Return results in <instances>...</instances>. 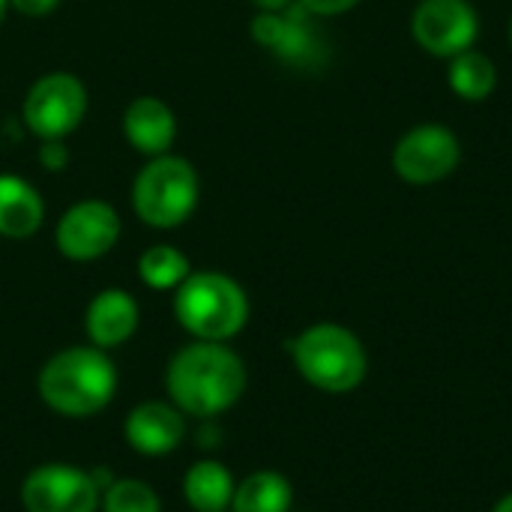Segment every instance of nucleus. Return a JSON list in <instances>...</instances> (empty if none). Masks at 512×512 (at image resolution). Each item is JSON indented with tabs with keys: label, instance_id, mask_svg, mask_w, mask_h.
Returning a JSON list of instances; mask_svg holds the SVG:
<instances>
[{
	"label": "nucleus",
	"instance_id": "f257e3e1",
	"mask_svg": "<svg viewBox=\"0 0 512 512\" xmlns=\"http://www.w3.org/2000/svg\"><path fill=\"white\" fill-rule=\"evenodd\" d=\"M246 363L228 342L183 345L165 366V393L186 417L216 420L246 393Z\"/></svg>",
	"mask_w": 512,
	"mask_h": 512
},
{
	"label": "nucleus",
	"instance_id": "f03ea898",
	"mask_svg": "<svg viewBox=\"0 0 512 512\" xmlns=\"http://www.w3.org/2000/svg\"><path fill=\"white\" fill-rule=\"evenodd\" d=\"M42 405L69 420H87L105 411L117 393V366L96 345H72L45 360L36 378Z\"/></svg>",
	"mask_w": 512,
	"mask_h": 512
},
{
	"label": "nucleus",
	"instance_id": "7ed1b4c3",
	"mask_svg": "<svg viewBox=\"0 0 512 512\" xmlns=\"http://www.w3.org/2000/svg\"><path fill=\"white\" fill-rule=\"evenodd\" d=\"M285 348L297 375L327 396H348L369 375V351L363 339L336 321L309 324Z\"/></svg>",
	"mask_w": 512,
	"mask_h": 512
},
{
	"label": "nucleus",
	"instance_id": "20e7f679",
	"mask_svg": "<svg viewBox=\"0 0 512 512\" xmlns=\"http://www.w3.org/2000/svg\"><path fill=\"white\" fill-rule=\"evenodd\" d=\"M174 318L198 342H231L249 321V297L228 273L198 270L174 291Z\"/></svg>",
	"mask_w": 512,
	"mask_h": 512
},
{
	"label": "nucleus",
	"instance_id": "39448f33",
	"mask_svg": "<svg viewBox=\"0 0 512 512\" xmlns=\"http://www.w3.org/2000/svg\"><path fill=\"white\" fill-rule=\"evenodd\" d=\"M198 174L183 156H153L150 165L141 168L132 186L135 216L159 231L183 225L198 207Z\"/></svg>",
	"mask_w": 512,
	"mask_h": 512
},
{
	"label": "nucleus",
	"instance_id": "423d86ee",
	"mask_svg": "<svg viewBox=\"0 0 512 512\" xmlns=\"http://www.w3.org/2000/svg\"><path fill=\"white\" fill-rule=\"evenodd\" d=\"M390 165L408 186H435L462 165V141L444 123H417L393 144Z\"/></svg>",
	"mask_w": 512,
	"mask_h": 512
},
{
	"label": "nucleus",
	"instance_id": "0eeeda50",
	"mask_svg": "<svg viewBox=\"0 0 512 512\" xmlns=\"http://www.w3.org/2000/svg\"><path fill=\"white\" fill-rule=\"evenodd\" d=\"M408 27L420 51L438 60H450L477 45L480 12L471 0H420Z\"/></svg>",
	"mask_w": 512,
	"mask_h": 512
},
{
	"label": "nucleus",
	"instance_id": "6e6552de",
	"mask_svg": "<svg viewBox=\"0 0 512 512\" xmlns=\"http://www.w3.org/2000/svg\"><path fill=\"white\" fill-rule=\"evenodd\" d=\"M87 114V90L69 72L42 75L24 96V123L39 141L66 138Z\"/></svg>",
	"mask_w": 512,
	"mask_h": 512
},
{
	"label": "nucleus",
	"instance_id": "1a4fd4ad",
	"mask_svg": "<svg viewBox=\"0 0 512 512\" xmlns=\"http://www.w3.org/2000/svg\"><path fill=\"white\" fill-rule=\"evenodd\" d=\"M18 495L24 512H96L102 498L90 471L69 462L36 465L21 480Z\"/></svg>",
	"mask_w": 512,
	"mask_h": 512
},
{
	"label": "nucleus",
	"instance_id": "9d476101",
	"mask_svg": "<svg viewBox=\"0 0 512 512\" xmlns=\"http://www.w3.org/2000/svg\"><path fill=\"white\" fill-rule=\"evenodd\" d=\"M252 39L300 69H315L327 57V42L315 27V15L297 0L282 12H258L252 18Z\"/></svg>",
	"mask_w": 512,
	"mask_h": 512
},
{
	"label": "nucleus",
	"instance_id": "9b49d317",
	"mask_svg": "<svg viewBox=\"0 0 512 512\" xmlns=\"http://www.w3.org/2000/svg\"><path fill=\"white\" fill-rule=\"evenodd\" d=\"M54 240L63 258L96 261L120 240V216L108 201H78L60 216Z\"/></svg>",
	"mask_w": 512,
	"mask_h": 512
},
{
	"label": "nucleus",
	"instance_id": "f8f14e48",
	"mask_svg": "<svg viewBox=\"0 0 512 512\" xmlns=\"http://www.w3.org/2000/svg\"><path fill=\"white\" fill-rule=\"evenodd\" d=\"M186 435H189L186 414L165 399L138 402L123 420V438L129 450L147 459L174 453L186 441Z\"/></svg>",
	"mask_w": 512,
	"mask_h": 512
},
{
	"label": "nucleus",
	"instance_id": "ddd939ff",
	"mask_svg": "<svg viewBox=\"0 0 512 512\" xmlns=\"http://www.w3.org/2000/svg\"><path fill=\"white\" fill-rule=\"evenodd\" d=\"M138 321H141V312H138L135 297L120 288H105L90 300L84 312V333L90 345L111 351L135 336Z\"/></svg>",
	"mask_w": 512,
	"mask_h": 512
},
{
	"label": "nucleus",
	"instance_id": "4468645a",
	"mask_svg": "<svg viewBox=\"0 0 512 512\" xmlns=\"http://www.w3.org/2000/svg\"><path fill=\"white\" fill-rule=\"evenodd\" d=\"M123 132H126V141L138 153L162 156L174 144L177 120H174V111L162 99L138 96L135 102H129V108L123 114Z\"/></svg>",
	"mask_w": 512,
	"mask_h": 512
},
{
	"label": "nucleus",
	"instance_id": "2eb2a0df",
	"mask_svg": "<svg viewBox=\"0 0 512 512\" xmlns=\"http://www.w3.org/2000/svg\"><path fill=\"white\" fill-rule=\"evenodd\" d=\"M45 204L39 192L15 174H0V237L27 240L39 231Z\"/></svg>",
	"mask_w": 512,
	"mask_h": 512
},
{
	"label": "nucleus",
	"instance_id": "dca6fc26",
	"mask_svg": "<svg viewBox=\"0 0 512 512\" xmlns=\"http://www.w3.org/2000/svg\"><path fill=\"white\" fill-rule=\"evenodd\" d=\"M234 489V474L216 459H201L183 474V501L195 512H228Z\"/></svg>",
	"mask_w": 512,
	"mask_h": 512
},
{
	"label": "nucleus",
	"instance_id": "f3484780",
	"mask_svg": "<svg viewBox=\"0 0 512 512\" xmlns=\"http://www.w3.org/2000/svg\"><path fill=\"white\" fill-rule=\"evenodd\" d=\"M291 507H294L291 480L279 471L261 468L237 483L228 512H288Z\"/></svg>",
	"mask_w": 512,
	"mask_h": 512
},
{
	"label": "nucleus",
	"instance_id": "a211bd4d",
	"mask_svg": "<svg viewBox=\"0 0 512 512\" xmlns=\"http://www.w3.org/2000/svg\"><path fill=\"white\" fill-rule=\"evenodd\" d=\"M447 63H450L447 84H450V90L462 102H486L495 93V87H498V66L477 45L462 51V54H456V57H450Z\"/></svg>",
	"mask_w": 512,
	"mask_h": 512
},
{
	"label": "nucleus",
	"instance_id": "6ab92c4d",
	"mask_svg": "<svg viewBox=\"0 0 512 512\" xmlns=\"http://www.w3.org/2000/svg\"><path fill=\"white\" fill-rule=\"evenodd\" d=\"M189 273H192L189 258L177 246H168V243L150 246L138 258V279L153 291H177Z\"/></svg>",
	"mask_w": 512,
	"mask_h": 512
},
{
	"label": "nucleus",
	"instance_id": "aec40b11",
	"mask_svg": "<svg viewBox=\"0 0 512 512\" xmlns=\"http://www.w3.org/2000/svg\"><path fill=\"white\" fill-rule=\"evenodd\" d=\"M102 512H162L156 489L144 480L117 477L99 498Z\"/></svg>",
	"mask_w": 512,
	"mask_h": 512
},
{
	"label": "nucleus",
	"instance_id": "412c9836",
	"mask_svg": "<svg viewBox=\"0 0 512 512\" xmlns=\"http://www.w3.org/2000/svg\"><path fill=\"white\" fill-rule=\"evenodd\" d=\"M306 12H312L315 18H336L345 15L351 9H357L363 0H297Z\"/></svg>",
	"mask_w": 512,
	"mask_h": 512
},
{
	"label": "nucleus",
	"instance_id": "4be33fe9",
	"mask_svg": "<svg viewBox=\"0 0 512 512\" xmlns=\"http://www.w3.org/2000/svg\"><path fill=\"white\" fill-rule=\"evenodd\" d=\"M39 162H42V168H48V171H63L66 162H69V150H66L63 138L42 141V144H39Z\"/></svg>",
	"mask_w": 512,
	"mask_h": 512
},
{
	"label": "nucleus",
	"instance_id": "5701e85b",
	"mask_svg": "<svg viewBox=\"0 0 512 512\" xmlns=\"http://www.w3.org/2000/svg\"><path fill=\"white\" fill-rule=\"evenodd\" d=\"M21 15H30V18H39V15H48L60 0H9Z\"/></svg>",
	"mask_w": 512,
	"mask_h": 512
},
{
	"label": "nucleus",
	"instance_id": "b1692460",
	"mask_svg": "<svg viewBox=\"0 0 512 512\" xmlns=\"http://www.w3.org/2000/svg\"><path fill=\"white\" fill-rule=\"evenodd\" d=\"M255 6H258V12H282V9H288L294 0H252Z\"/></svg>",
	"mask_w": 512,
	"mask_h": 512
},
{
	"label": "nucleus",
	"instance_id": "393cba45",
	"mask_svg": "<svg viewBox=\"0 0 512 512\" xmlns=\"http://www.w3.org/2000/svg\"><path fill=\"white\" fill-rule=\"evenodd\" d=\"M492 512H512V492H507V495L492 507Z\"/></svg>",
	"mask_w": 512,
	"mask_h": 512
},
{
	"label": "nucleus",
	"instance_id": "a878e982",
	"mask_svg": "<svg viewBox=\"0 0 512 512\" xmlns=\"http://www.w3.org/2000/svg\"><path fill=\"white\" fill-rule=\"evenodd\" d=\"M507 42H510V48H512V15H510V24H507Z\"/></svg>",
	"mask_w": 512,
	"mask_h": 512
},
{
	"label": "nucleus",
	"instance_id": "bb28decb",
	"mask_svg": "<svg viewBox=\"0 0 512 512\" xmlns=\"http://www.w3.org/2000/svg\"><path fill=\"white\" fill-rule=\"evenodd\" d=\"M6 6H9V0H0V18H3V12H6Z\"/></svg>",
	"mask_w": 512,
	"mask_h": 512
}]
</instances>
